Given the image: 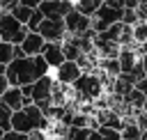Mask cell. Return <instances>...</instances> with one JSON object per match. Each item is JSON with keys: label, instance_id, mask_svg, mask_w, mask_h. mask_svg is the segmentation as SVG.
I'll return each instance as SVG.
<instances>
[{"label": "cell", "instance_id": "obj_18", "mask_svg": "<svg viewBox=\"0 0 147 140\" xmlns=\"http://www.w3.org/2000/svg\"><path fill=\"white\" fill-rule=\"evenodd\" d=\"M11 57H14V44L0 39V64H7Z\"/></svg>", "mask_w": 147, "mask_h": 140}, {"label": "cell", "instance_id": "obj_23", "mask_svg": "<svg viewBox=\"0 0 147 140\" xmlns=\"http://www.w3.org/2000/svg\"><path fill=\"white\" fill-rule=\"evenodd\" d=\"M136 87H138V90H140V92H142V94L147 96V76L138 78V80H136Z\"/></svg>", "mask_w": 147, "mask_h": 140}, {"label": "cell", "instance_id": "obj_19", "mask_svg": "<svg viewBox=\"0 0 147 140\" xmlns=\"http://www.w3.org/2000/svg\"><path fill=\"white\" fill-rule=\"evenodd\" d=\"M96 129H99V133H101V140H122V135H119V129L103 126V124H99Z\"/></svg>", "mask_w": 147, "mask_h": 140}, {"label": "cell", "instance_id": "obj_9", "mask_svg": "<svg viewBox=\"0 0 147 140\" xmlns=\"http://www.w3.org/2000/svg\"><path fill=\"white\" fill-rule=\"evenodd\" d=\"M41 57L46 60V64L51 69H55L62 60H64V53H62V41H46L44 39V46H41Z\"/></svg>", "mask_w": 147, "mask_h": 140}, {"label": "cell", "instance_id": "obj_17", "mask_svg": "<svg viewBox=\"0 0 147 140\" xmlns=\"http://www.w3.org/2000/svg\"><path fill=\"white\" fill-rule=\"evenodd\" d=\"M131 30H133V39H136V44H140V41L147 39V21H136V23L131 25Z\"/></svg>", "mask_w": 147, "mask_h": 140}, {"label": "cell", "instance_id": "obj_10", "mask_svg": "<svg viewBox=\"0 0 147 140\" xmlns=\"http://www.w3.org/2000/svg\"><path fill=\"white\" fill-rule=\"evenodd\" d=\"M41 46H44V37H41L37 30H28L25 39L21 41L23 53H25V55H37V53H41Z\"/></svg>", "mask_w": 147, "mask_h": 140}, {"label": "cell", "instance_id": "obj_8", "mask_svg": "<svg viewBox=\"0 0 147 140\" xmlns=\"http://www.w3.org/2000/svg\"><path fill=\"white\" fill-rule=\"evenodd\" d=\"M80 76V67H78V62L76 60H62L57 67H55V80H60V83H67V85H71L76 78Z\"/></svg>", "mask_w": 147, "mask_h": 140}, {"label": "cell", "instance_id": "obj_28", "mask_svg": "<svg viewBox=\"0 0 147 140\" xmlns=\"http://www.w3.org/2000/svg\"><path fill=\"white\" fill-rule=\"evenodd\" d=\"M140 62H142V69H145V73H147V53L140 55Z\"/></svg>", "mask_w": 147, "mask_h": 140}, {"label": "cell", "instance_id": "obj_27", "mask_svg": "<svg viewBox=\"0 0 147 140\" xmlns=\"http://www.w3.org/2000/svg\"><path fill=\"white\" fill-rule=\"evenodd\" d=\"M140 5V0H124V7H129V9H136Z\"/></svg>", "mask_w": 147, "mask_h": 140}, {"label": "cell", "instance_id": "obj_5", "mask_svg": "<svg viewBox=\"0 0 147 140\" xmlns=\"http://www.w3.org/2000/svg\"><path fill=\"white\" fill-rule=\"evenodd\" d=\"M37 32L46 39V41H62L67 37V28H64V18H41Z\"/></svg>", "mask_w": 147, "mask_h": 140}, {"label": "cell", "instance_id": "obj_29", "mask_svg": "<svg viewBox=\"0 0 147 140\" xmlns=\"http://www.w3.org/2000/svg\"><path fill=\"white\" fill-rule=\"evenodd\" d=\"M142 110H145V112H147V99H145V103H142Z\"/></svg>", "mask_w": 147, "mask_h": 140}, {"label": "cell", "instance_id": "obj_7", "mask_svg": "<svg viewBox=\"0 0 147 140\" xmlns=\"http://www.w3.org/2000/svg\"><path fill=\"white\" fill-rule=\"evenodd\" d=\"M71 0H41L39 9L46 18H64V14L71 9Z\"/></svg>", "mask_w": 147, "mask_h": 140}, {"label": "cell", "instance_id": "obj_3", "mask_svg": "<svg viewBox=\"0 0 147 140\" xmlns=\"http://www.w3.org/2000/svg\"><path fill=\"white\" fill-rule=\"evenodd\" d=\"M28 34V25L21 23L9 9H0V39L2 41H11V44H21Z\"/></svg>", "mask_w": 147, "mask_h": 140}, {"label": "cell", "instance_id": "obj_14", "mask_svg": "<svg viewBox=\"0 0 147 140\" xmlns=\"http://www.w3.org/2000/svg\"><path fill=\"white\" fill-rule=\"evenodd\" d=\"M101 2H103V0H74V7H76L78 11H83V14L92 16V14L96 11V7H99Z\"/></svg>", "mask_w": 147, "mask_h": 140}, {"label": "cell", "instance_id": "obj_26", "mask_svg": "<svg viewBox=\"0 0 147 140\" xmlns=\"http://www.w3.org/2000/svg\"><path fill=\"white\" fill-rule=\"evenodd\" d=\"M18 2H21V5H28V7H32V9H34V7H39V2H41V0H18Z\"/></svg>", "mask_w": 147, "mask_h": 140}, {"label": "cell", "instance_id": "obj_15", "mask_svg": "<svg viewBox=\"0 0 147 140\" xmlns=\"http://www.w3.org/2000/svg\"><path fill=\"white\" fill-rule=\"evenodd\" d=\"M0 129L2 131H9L11 129V108L0 99Z\"/></svg>", "mask_w": 147, "mask_h": 140}, {"label": "cell", "instance_id": "obj_30", "mask_svg": "<svg viewBox=\"0 0 147 140\" xmlns=\"http://www.w3.org/2000/svg\"><path fill=\"white\" fill-rule=\"evenodd\" d=\"M2 135H5V131H2V129H0V140H2Z\"/></svg>", "mask_w": 147, "mask_h": 140}, {"label": "cell", "instance_id": "obj_11", "mask_svg": "<svg viewBox=\"0 0 147 140\" xmlns=\"http://www.w3.org/2000/svg\"><path fill=\"white\" fill-rule=\"evenodd\" d=\"M0 99L11 108V110H18V108H23L25 103H23V92H21V87L18 85H9L2 94H0Z\"/></svg>", "mask_w": 147, "mask_h": 140}, {"label": "cell", "instance_id": "obj_24", "mask_svg": "<svg viewBox=\"0 0 147 140\" xmlns=\"http://www.w3.org/2000/svg\"><path fill=\"white\" fill-rule=\"evenodd\" d=\"M7 87H9V80H7V76H5V73H0V94H2Z\"/></svg>", "mask_w": 147, "mask_h": 140}, {"label": "cell", "instance_id": "obj_16", "mask_svg": "<svg viewBox=\"0 0 147 140\" xmlns=\"http://www.w3.org/2000/svg\"><path fill=\"white\" fill-rule=\"evenodd\" d=\"M9 11H11V14H14V16H16V18L21 21V23H25V21L30 18V14H32V7H28V5H21V2H16V5H14V7L9 9Z\"/></svg>", "mask_w": 147, "mask_h": 140}, {"label": "cell", "instance_id": "obj_20", "mask_svg": "<svg viewBox=\"0 0 147 140\" xmlns=\"http://www.w3.org/2000/svg\"><path fill=\"white\" fill-rule=\"evenodd\" d=\"M41 18H44L41 9H39V7H34V9H32V14H30V18L25 21L28 30H37V28H39V23H41Z\"/></svg>", "mask_w": 147, "mask_h": 140}, {"label": "cell", "instance_id": "obj_2", "mask_svg": "<svg viewBox=\"0 0 147 140\" xmlns=\"http://www.w3.org/2000/svg\"><path fill=\"white\" fill-rule=\"evenodd\" d=\"M71 87H74V94L85 103H92L103 92V83L96 71H80V76L71 83Z\"/></svg>", "mask_w": 147, "mask_h": 140}, {"label": "cell", "instance_id": "obj_4", "mask_svg": "<svg viewBox=\"0 0 147 140\" xmlns=\"http://www.w3.org/2000/svg\"><path fill=\"white\" fill-rule=\"evenodd\" d=\"M53 76L51 73H44V76H39L34 83H32V92H30V96H32V103H37L44 112L51 108V92H53Z\"/></svg>", "mask_w": 147, "mask_h": 140}, {"label": "cell", "instance_id": "obj_21", "mask_svg": "<svg viewBox=\"0 0 147 140\" xmlns=\"http://www.w3.org/2000/svg\"><path fill=\"white\" fill-rule=\"evenodd\" d=\"M136 21H140V18H138V11H136V9H129V7H124V11H122V23L133 25Z\"/></svg>", "mask_w": 147, "mask_h": 140}, {"label": "cell", "instance_id": "obj_1", "mask_svg": "<svg viewBox=\"0 0 147 140\" xmlns=\"http://www.w3.org/2000/svg\"><path fill=\"white\" fill-rule=\"evenodd\" d=\"M51 67L46 64V60L41 57V53L37 55H21V57H11L5 67V76L9 80V85H25V83H34L39 76L48 73Z\"/></svg>", "mask_w": 147, "mask_h": 140}, {"label": "cell", "instance_id": "obj_22", "mask_svg": "<svg viewBox=\"0 0 147 140\" xmlns=\"http://www.w3.org/2000/svg\"><path fill=\"white\" fill-rule=\"evenodd\" d=\"M129 73H131L136 80H138V78H142V76H147V73H145V69H142V62H140V57H138V62L131 67V71H129Z\"/></svg>", "mask_w": 147, "mask_h": 140}, {"label": "cell", "instance_id": "obj_6", "mask_svg": "<svg viewBox=\"0 0 147 140\" xmlns=\"http://www.w3.org/2000/svg\"><path fill=\"white\" fill-rule=\"evenodd\" d=\"M64 28H67V34H83L90 30V16L71 7L64 14Z\"/></svg>", "mask_w": 147, "mask_h": 140}, {"label": "cell", "instance_id": "obj_12", "mask_svg": "<svg viewBox=\"0 0 147 140\" xmlns=\"http://www.w3.org/2000/svg\"><path fill=\"white\" fill-rule=\"evenodd\" d=\"M140 126L136 124V122H124V126H122V131H119V135H122V140H140Z\"/></svg>", "mask_w": 147, "mask_h": 140}, {"label": "cell", "instance_id": "obj_25", "mask_svg": "<svg viewBox=\"0 0 147 140\" xmlns=\"http://www.w3.org/2000/svg\"><path fill=\"white\" fill-rule=\"evenodd\" d=\"M16 2H18V0H0V7H2V9H11Z\"/></svg>", "mask_w": 147, "mask_h": 140}, {"label": "cell", "instance_id": "obj_13", "mask_svg": "<svg viewBox=\"0 0 147 140\" xmlns=\"http://www.w3.org/2000/svg\"><path fill=\"white\" fill-rule=\"evenodd\" d=\"M62 53H64V60H76L80 55V48H78V44L74 41L71 34H67V41L62 44Z\"/></svg>", "mask_w": 147, "mask_h": 140}]
</instances>
